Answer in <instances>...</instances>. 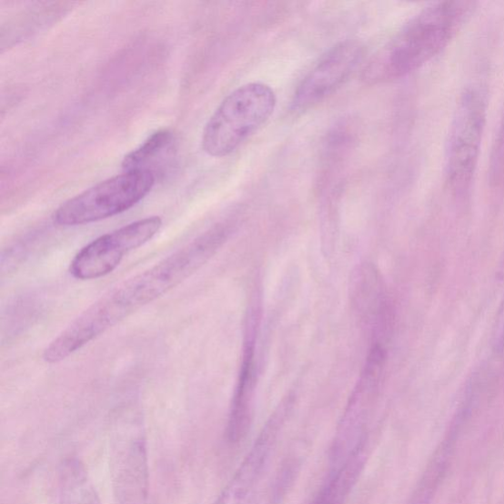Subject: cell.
Instances as JSON below:
<instances>
[{
  "label": "cell",
  "instance_id": "1",
  "mask_svg": "<svg viewBox=\"0 0 504 504\" xmlns=\"http://www.w3.org/2000/svg\"><path fill=\"white\" fill-rule=\"evenodd\" d=\"M230 229L217 226L149 269L126 279L72 321L45 348L44 361H65L138 309L170 292L207 264L226 243Z\"/></svg>",
  "mask_w": 504,
  "mask_h": 504
},
{
  "label": "cell",
  "instance_id": "2",
  "mask_svg": "<svg viewBox=\"0 0 504 504\" xmlns=\"http://www.w3.org/2000/svg\"><path fill=\"white\" fill-rule=\"evenodd\" d=\"M475 5L448 0L418 12L370 59L364 80L378 84L399 79L428 64L453 40Z\"/></svg>",
  "mask_w": 504,
  "mask_h": 504
},
{
  "label": "cell",
  "instance_id": "3",
  "mask_svg": "<svg viewBox=\"0 0 504 504\" xmlns=\"http://www.w3.org/2000/svg\"><path fill=\"white\" fill-rule=\"evenodd\" d=\"M272 88L261 82L238 87L222 101L202 134V149L211 157L232 154L266 124L276 107Z\"/></svg>",
  "mask_w": 504,
  "mask_h": 504
},
{
  "label": "cell",
  "instance_id": "4",
  "mask_svg": "<svg viewBox=\"0 0 504 504\" xmlns=\"http://www.w3.org/2000/svg\"><path fill=\"white\" fill-rule=\"evenodd\" d=\"M487 121V101L481 90L468 87L458 104L449 127L444 175L456 196L470 190L481 153Z\"/></svg>",
  "mask_w": 504,
  "mask_h": 504
},
{
  "label": "cell",
  "instance_id": "5",
  "mask_svg": "<svg viewBox=\"0 0 504 504\" xmlns=\"http://www.w3.org/2000/svg\"><path fill=\"white\" fill-rule=\"evenodd\" d=\"M156 183L147 171L125 172L96 185L62 204L53 214L55 224L74 227L122 214L146 197Z\"/></svg>",
  "mask_w": 504,
  "mask_h": 504
},
{
  "label": "cell",
  "instance_id": "6",
  "mask_svg": "<svg viewBox=\"0 0 504 504\" xmlns=\"http://www.w3.org/2000/svg\"><path fill=\"white\" fill-rule=\"evenodd\" d=\"M162 226L159 216H151L94 239L72 259L70 274L81 281L105 277L116 269L130 251L151 241Z\"/></svg>",
  "mask_w": 504,
  "mask_h": 504
},
{
  "label": "cell",
  "instance_id": "7",
  "mask_svg": "<svg viewBox=\"0 0 504 504\" xmlns=\"http://www.w3.org/2000/svg\"><path fill=\"white\" fill-rule=\"evenodd\" d=\"M364 46L345 41L332 47L299 84L292 101L294 112L310 109L338 90L362 62Z\"/></svg>",
  "mask_w": 504,
  "mask_h": 504
},
{
  "label": "cell",
  "instance_id": "8",
  "mask_svg": "<svg viewBox=\"0 0 504 504\" xmlns=\"http://www.w3.org/2000/svg\"><path fill=\"white\" fill-rule=\"evenodd\" d=\"M386 362V352L381 345H374L367 359L361 378L352 395L344 415L334 458L343 460L363 449V431L371 405L375 400Z\"/></svg>",
  "mask_w": 504,
  "mask_h": 504
},
{
  "label": "cell",
  "instance_id": "9",
  "mask_svg": "<svg viewBox=\"0 0 504 504\" xmlns=\"http://www.w3.org/2000/svg\"><path fill=\"white\" fill-rule=\"evenodd\" d=\"M112 465L116 498L121 504H147L149 473L146 438L128 434L114 438Z\"/></svg>",
  "mask_w": 504,
  "mask_h": 504
},
{
  "label": "cell",
  "instance_id": "10",
  "mask_svg": "<svg viewBox=\"0 0 504 504\" xmlns=\"http://www.w3.org/2000/svg\"><path fill=\"white\" fill-rule=\"evenodd\" d=\"M351 291L358 314L378 335L387 324L388 307L378 271L371 266L359 267L354 274Z\"/></svg>",
  "mask_w": 504,
  "mask_h": 504
},
{
  "label": "cell",
  "instance_id": "11",
  "mask_svg": "<svg viewBox=\"0 0 504 504\" xmlns=\"http://www.w3.org/2000/svg\"><path fill=\"white\" fill-rule=\"evenodd\" d=\"M255 333L256 329L249 328L247 335L244 364L235 394L229 427H227V436L234 442L246 436L250 423V400L255 388Z\"/></svg>",
  "mask_w": 504,
  "mask_h": 504
},
{
  "label": "cell",
  "instance_id": "12",
  "mask_svg": "<svg viewBox=\"0 0 504 504\" xmlns=\"http://www.w3.org/2000/svg\"><path fill=\"white\" fill-rule=\"evenodd\" d=\"M59 504H102L86 467L77 459L67 460L58 484Z\"/></svg>",
  "mask_w": 504,
  "mask_h": 504
},
{
  "label": "cell",
  "instance_id": "13",
  "mask_svg": "<svg viewBox=\"0 0 504 504\" xmlns=\"http://www.w3.org/2000/svg\"><path fill=\"white\" fill-rule=\"evenodd\" d=\"M175 136L169 129L154 132L139 147L127 154L122 163L125 172L147 171L169 155L174 148ZM153 173V172H152Z\"/></svg>",
  "mask_w": 504,
  "mask_h": 504
},
{
  "label": "cell",
  "instance_id": "14",
  "mask_svg": "<svg viewBox=\"0 0 504 504\" xmlns=\"http://www.w3.org/2000/svg\"><path fill=\"white\" fill-rule=\"evenodd\" d=\"M361 451L344 460L339 469L336 470L313 504H341L349 494L361 469L363 461Z\"/></svg>",
  "mask_w": 504,
  "mask_h": 504
},
{
  "label": "cell",
  "instance_id": "15",
  "mask_svg": "<svg viewBox=\"0 0 504 504\" xmlns=\"http://www.w3.org/2000/svg\"><path fill=\"white\" fill-rule=\"evenodd\" d=\"M489 181L491 186H504V116L495 144L489 165Z\"/></svg>",
  "mask_w": 504,
  "mask_h": 504
}]
</instances>
